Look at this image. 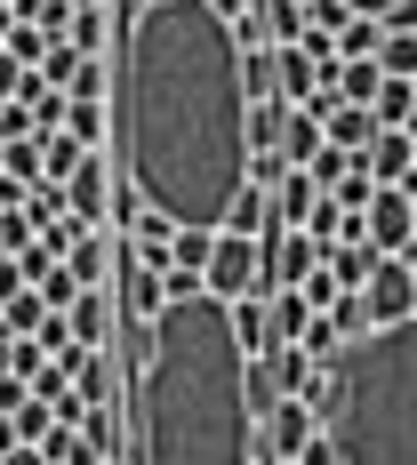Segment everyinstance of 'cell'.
<instances>
[{"mask_svg": "<svg viewBox=\"0 0 417 465\" xmlns=\"http://www.w3.org/2000/svg\"><path fill=\"white\" fill-rule=\"evenodd\" d=\"M121 169L161 225L217 232L249 185L241 41L209 0H144L121 48Z\"/></svg>", "mask_w": 417, "mask_h": 465, "instance_id": "obj_1", "label": "cell"}, {"mask_svg": "<svg viewBox=\"0 0 417 465\" xmlns=\"http://www.w3.org/2000/svg\"><path fill=\"white\" fill-rule=\"evenodd\" d=\"M137 465H257V410H249V353L209 289L169 297L153 313L144 361L129 377Z\"/></svg>", "mask_w": 417, "mask_h": 465, "instance_id": "obj_2", "label": "cell"}, {"mask_svg": "<svg viewBox=\"0 0 417 465\" xmlns=\"http://www.w3.org/2000/svg\"><path fill=\"white\" fill-rule=\"evenodd\" d=\"M305 410L337 465H417V313L353 337Z\"/></svg>", "mask_w": 417, "mask_h": 465, "instance_id": "obj_3", "label": "cell"}, {"mask_svg": "<svg viewBox=\"0 0 417 465\" xmlns=\"http://www.w3.org/2000/svg\"><path fill=\"white\" fill-rule=\"evenodd\" d=\"M201 289L233 305V297H257V241H241V232H217L209 241V257H201Z\"/></svg>", "mask_w": 417, "mask_h": 465, "instance_id": "obj_4", "label": "cell"}, {"mask_svg": "<svg viewBox=\"0 0 417 465\" xmlns=\"http://www.w3.org/2000/svg\"><path fill=\"white\" fill-rule=\"evenodd\" d=\"M353 232L370 241L377 257H410V249H417V241H410V193H402V185H377L370 209L353 217Z\"/></svg>", "mask_w": 417, "mask_h": 465, "instance_id": "obj_5", "label": "cell"}, {"mask_svg": "<svg viewBox=\"0 0 417 465\" xmlns=\"http://www.w3.org/2000/svg\"><path fill=\"white\" fill-rule=\"evenodd\" d=\"M353 297H362L370 329H385V322H410V313H417V289H410V265H402V257H377V265H370V281H362Z\"/></svg>", "mask_w": 417, "mask_h": 465, "instance_id": "obj_6", "label": "cell"}, {"mask_svg": "<svg viewBox=\"0 0 417 465\" xmlns=\"http://www.w3.org/2000/svg\"><path fill=\"white\" fill-rule=\"evenodd\" d=\"M313 433H322V425H313V410H305V401H273V410L257 418V458L297 465V450H305Z\"/></svg>", "mask_w": 417, "mask_h": 465, "instance_id": "obj_7", "label": "cell"}, {"mask_svg": "<svg viewBox=\"0 0 417 465\" xmlns=\"http://www.w3.org/2000/svg\"><path fill=\"white\" fill-rule=\"evenodd\" d=\"M65 329H73L81 353H113V297H104V289H81V297L65 305Z\"/></svg>", "mask_w": 417, "mask_h": 465, "instance_id": "obj_8", "label": "cell"}, {"mask_svg": "<svg viewBox=\"0 0 417 465\" xmlns=\"http://www.w3.org/2000/svg\"><path fill=\"white\" fill-rule=\"evenodd\" d=\"M370 185H410V129H377L370 137V153L353 161Z\"/></svg>", "mask_w": 417, "mask_h": 465, "instance_id": "obj_9", "label": "cell"}, {"mask_svg": "<svg viewBox=\"0 0 417 465\" xmlns=\"http://www.w3.org/2000/svg\"><path fill=\"white\" fill-rule=\"evenodd\" d=\"M121 297H129V322H153L161 313V273L144 265L137 249H121Z\"/></svg>", "mask_w": 417, "mask_h": 465, "instance_id": "obj_10", "label": "cell"}, {"mask_svg": "<svg viewBox=\"0 0 417 465\" xmlns=\"http://www.w3.org/2000/svg\"><path fill=\"white\" fill-rule=\"evenodd\" d=\"M370 265H377V249L362 241V232H353V241H329V249H322V273L337 281V289H362V281H370Z\"/></svg>", "mask_w": 417, "mask_h": 465, "instance_id": "obj_11", "label": "cell"}, {"mask_svg": "<svg viewBox=\"0 0 417 465\" xmlns=\"http://www.w3.org/2000/svg\"><path fill=\"white\" fill-rule=\"evenodd\" d=\"M370 137H377V121L362 113V104H337V113L322 121V144H337L345 161H362V153H370Z\"/></svg>", "mask_w": 417, "mask_h": 465, "instance_id": "obj_12", "label": "cell"}, {"mask_svg": "<svg viewBox=\"0 0 417 465\" xmlns=\"http://www.w3.org/2000/svg\"><path fill=\"white\" fill-rule=\"evenodd\" d=\"M305 322H313V305H305L297 289H273V297H265V337H273V353H281V345H297Z\"/></svg>", "mask_w": 417, "mask_h": 465, "instance_id": "obj_13", "label": "cell"}, {"mask_svg": "<svg viewBox=\"0 0 417 465\" xmlns=\"http://www.w3.org/2000/svg\"><path fill=\"white\" fill-rule=\"evenodd\" d=\"M65 217H81V225H96V217H104V169H96V153L65 177Z\"/></svg>", "mask_w": 417, "mask_h": 465, "instance_id": "obj_14", "label": "cell"}, {"mask_svg": "<svg viewBox=\"0 0 417 465\" xmlns=\"http://www.w3.org/2000/svg\"><path fill=\"white\" fill-rule=\"evenodd\" d=\"M313 153H322V121H313V113H281V144H273V161H281V169H305Z\"/></svg>", "mask_w": 417, "mask_h": 465, "instance_id": "obj_15", "label": "cell"}, {"mask_svg": "<svg viewBox=\"0 0 417 465\" xmlns=\"http://www.w3.org/2000/svg\"><path fill=\"white\" fill-rule=\"evenodd\" d=\"M56 265L81 281V289H104V265H113V249H104V232H81V241H73V249H65Z\"/></svg>", "mask_w": 417, "mask_h": 465, "instance_id": "obj_16", "label": "cell"}, {"mask_svg": "<svg viewBox=\"0 0 417 465\" xmlns=\"http://www.w3.org/2000/svg\"><path fill=\"white\" fill-rule=\"evenodd\" d=\"M65 137L81 144V153L104 144V96H65Z\"/></svg>", "mask_w": 417, "mask_h": 465, "instance_id": "obj_17", "label": "cell"}, {"mask_svg": "<svg viewBox=\"0 0 417 465\" xmlns=\"http://www.w3.org/2000/svg\"><path fill=\"white\" fill-rule=\"evenodd\" d=\"M322 322H329V337H337V345L370 337V313H362V297H353V289H337V297H329V305H322Z\"/></svg>", "mask_w": 417, "mask_h": 465, "instance_id": "obj_18", "label": "cell"}, {"mask_svg": "<svg viewBox=\"0 0 417 465\" xmlns=\"http://www.w3.org/2000/svg\"><path fill=\"white\" fill-rule=\"evenodd\" d=\"M217 232L257 241V232H265V185H241V193H233V209H225V225H217Z\"/></svg>", "mask_w": 417, "mask_h": 465, "instance_id": "obj_19", "label": "cell"}, {"mask_svg": "<svg viewBox=\"0 0 417 465\" xmlns=\"http://www.w3.org/2000/svg\"><path fill=\"white\" fill-rule=\"evenodd\" d=\"M73 73H81V48H73V41H48L41 64H33V81H41V89H73Z\"/></svg>", "mask_w": 417, "mask_h": 465, "instance_id": "obj_20", "label": "cell"}, {"mask_svg": "<svg viewBox=\"0 0 417 465\" xmlns=\"http://www.w3.org/2000/svg\"><path fill=\"white\" fill-rule=\"evenodd\" d=\"M81 161H89V153L65 137V129H56V137H41V185H65V177H73Z\"/></svg>", "mask_w": 417, "mask_h": 465, "instance_id": "obj_21", "label": "cell"}, {"mask_svg": "<svg viewBox=\"0 0 417 465\" xmlns=\"http://www.w3.org/2000/svg\"><path fill=\"white\" fill-rule=\"evenodd\" d=\"M41 297H33V289H16V297H0V337H33V329H41Z\"/></svg>", "mask_w": 417, "mask_h": 465, "instance_id": "obj_22", "label": "cell"}, {"mask_svg": "<svg viewBox=\"0 0 417 465\" xmlns=\"http://www.w3.org/2000/svg\"><path fill=\"white\" fill-rule=\"evenodd\" d=\"M209 241H217V232H193V225H177V232H169V273H201Z\"/></svg>", "mask_w": 417, "mask_h": 465, "instance_id": "obj_23", "label": "cell"}, {"mask_svg": "<svg viewBox=\"0 0 417 465\" xmlns=\"http://www.w3.org/2000/svg\"><path fill=\"white\" fill-rule=\"evenodd\" d=\"M377 48V16H353L345 33H337V56H370Z\"/></svg>", "mask_w": 417, "mask_h": 465, "instance_id": "obj_24", "label": "cell"}, {"mask_svg": "<svg viewBox=\"0 0 417 465\" xmlns=\"http://www.w3.org/2000/svg\"><path fill=\"white\" fill-rule=\"evenodd\" d=\"M353 16H393V8H410V0H345Z\"/></svg>", "mask_w": 417, "mask_h": 465, "instance_id": "obj_25", "label": "cell"}, {"mask_svg": "<svg viewBox=\"0 0 417 465\" xmlns=\"http://www.w3.org/2000/svg\"><path fill=\"white\" fill-rule=\"evenodd\" d=\"M0 465H48V458L33 450V441H16V450H0Z\"/></svg>", "mask_w": 417, "mask_h": 465, "instance_id": "obj_26", "label": "cell"}, {"mask_svg": "<svg viewBox=\"0 0 417 465\" xmlns=\"http://www.w3.org/2000/svg\"><path fill=\"white\" fill-rule=\"evenodd\" d=\"M402 193H410V241H417V177H410V185H402Z\"/></svg>", "mask_w": 417, "mask_h": 465, "instance_id": "obj_27", "label": "cell"}, {"mask_svg": "<svg viewBox=\"0 0 417 465\" xmlns=\"http://www.w3.org/2000/svg\"><path fill=\"white\" fill-rule=\"evenodd\" d=\"M8 25H16V8H8V0H0V41H8Z\"/></svg>", "mask_w": 417, "mask_h": 465, "instance_id": "obj_28", "label": "cell"}, {"mask_svg": "<svg viewBox=\"0 0 417 465\" xmlns=\"http://www.w3.org/2000/svg\"><path fill=\"white\" fill-rule=\"evenodd\" d=\"M402 265H410V289H417V249H410V257H402Z\"/></svg>", "mask_w": 417, "mask_h": 465, "instance_id": "obj_29", "label": "cell"}, {"mask_svg": "<svg viewBox=\"0 0 417 465\" xmlns=\"http://www.w3.org/2000/svg\"><path fill=\"white\" fill-rule=\"evenodd\" d=\"M8 8H16V0H8Z\"/></svg>", "mask_w": 417, "mask_h": 465, "instance_id": "obj_30", "label": "cell"}, {"mask_svg": "<svg viewBox=\"0 0 417 465\" xmlns=\"http://www.w3.org/2000/svg\"><path fill=\"white\" fill-rule=\"evenodd\" d=\"M0 104H8V96H0Z\"/></svg>", "mask_w": 417, "mask_h": 465, "instance_id": "obj_31", "label": "cell"}]
</instances>
